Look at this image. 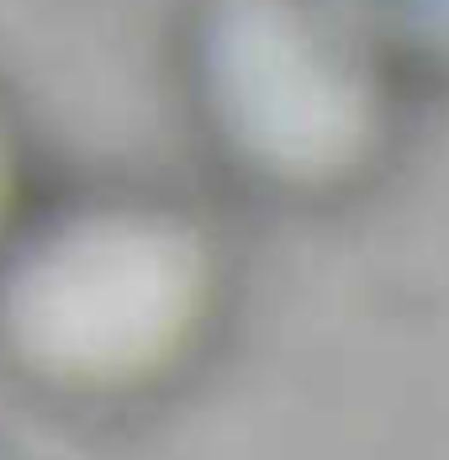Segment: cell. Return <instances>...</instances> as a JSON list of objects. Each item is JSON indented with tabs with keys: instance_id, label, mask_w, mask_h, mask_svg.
Here are the masks:
<instances>
[{
	"instance_id": "cell-1",
	"label": "cell",
	"mask_w": 449,
	"mask_h": 460,
	"mask_svg": "<svg viewBox=\"0 0 449 460\" xmlns=\"http://www.w3.org/2000/svg\"><path fill=\"white\" fill-rule=\"evenodd\" d=\"M207 243L164 212H85L43 238L11 280V339L75 386H128L164 370L201 328Z\"/></svg>"
},
{
	"instance_id": "cell-2",
	"label": "cell",
	"mask_w": 449,
	"mask_h": 460,
	"mask_svg": "<svg viewBox=\"0 0 449 460\" xmlns=\"http://www.w3.org/2000/svg\"><path fill=\"white\" fill-rule=\"evenodd\" d=\"M5 201H11V148H5V128H0V217H5Z\"/></svg>"
}]
</instances>
